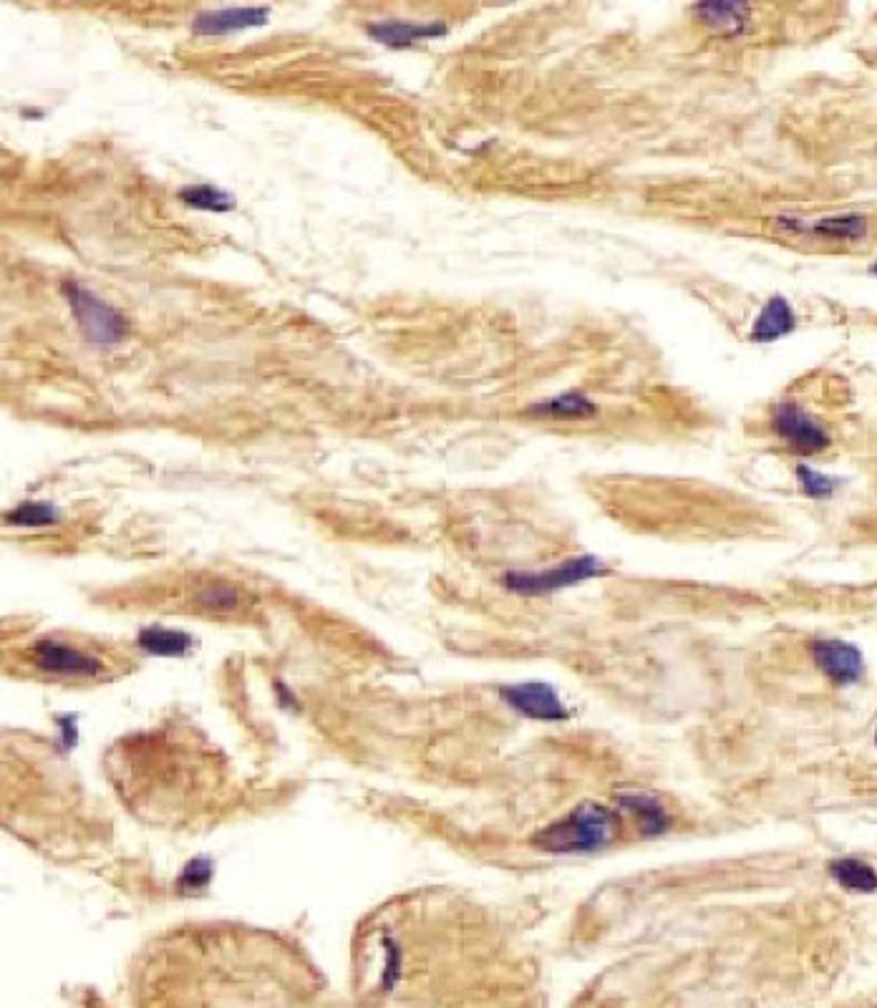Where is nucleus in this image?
I'll list each match as a JSON object with an SVG mask.
<instances>
[{
	"instance_id": "f257e3e1",
	"label": "nucleus",
	"mask_w": 877,
	"mask_h": 1008,
	"mask_svg": "<svg viewBox=\"0 0 877 1008\" xmlns=\"http://www.w3.org/2000/svg\"><path fill=\"white\" fill-rule=\"evenodd\" d=\"M137 1008H328V983L296 941L235 923L156 935L131 968Z\"/></svg>"
},
{
	"instance_id": "f03ea898",
	"label": "nucleus",
	"mask_w": 877,
	"mask_h": 1008,
	"mask_svg": "<svg viewBox=\"0 0 877 1008\" xmlns=\"http://www.w3.org/2000/svg\"><path fill=\"white\" fill-rule=\"evenodd\" d=\"M618 834V817L611 807L582 802L565 817L542 827L533 845L548 855H592L605 849Z\"/></svg>"
},
{
	"instance_id": "7ed1b4c3",
	"label": "nucleus",
	"mask_w": 877,
	"mask_h": 1008,
	"mask_svg": "<svg viewBox=\"0 0 877 1008\" xmlns=\"http://www.w3.org/2000/svg\"><path fill=\"white\" fill-rule=\"evenodd\" d=\"M61 295L66 298L86 343L93 345V349H114V345L124 343V338L129 336V320L114 305L104 303L89 288H84L82 282L63 280Z\"/></svg>"
},
{
	"instance_id": "20e7f679",
	"label": "nucleus",
	"mask_w": 877,
	"mask_h": 1008,
	"mask_svg": "<svg viewBox=\"0 0 877 1008\" xmlns=\"http://www.w3.org/2000/svg\"><path fill=\"white\" fill-rule=\"evenodd\" d=\"M600 575H607L605 563L596 555H580V557H573V560H565L555 567H550V570H540V572L512 570L504 575L502 582H504V588L517 595H548V593H555V590H565V588L580 585V582H588L592 578H600Z\"/></svg>"
},
{
	"instance_id": "39448f33",
	"label": "nucleus",
	"mask_w": 877,
	"mask_h": 1008,
	"mask_svg": "<svg viewBox=\"0 0 877 1008\" xmlns=\"http://www.w3.org/2000/svg\"><path fill=\"white\" fill-rule=\"evenodd\" d=\"M30 660L38 673L57 676V679H99L107 671L99 656L63 638H38L30 648Z\"/></svg>"
},
{
	"instance_id": "423d86ee",
	"label": "nucleus",
	"mask_w": 877,
	"mask_h": 1008,
	"mask_svg": "<svg viewBox=\"0 0 877 1008\" xmlns=\"http://www.w3.org/2000/svg\"><path fill=\"white\" fill-rule=\"evenodd\" d=\"M772 225L789 238H810L817 242H837V245H855L870 235V219L860 212H840L819 219H802L794 215H779Z\"/></svg>"
},
{
	"instance_id": "0eeeda50",
	"label": "nucleus",
	"mask_w": 877,
	"mask_h": 1008,
	"mask_svg": "<svg viewBox=\"0 0 877 1008\" xmlns=\"http://www.w3.org/2000/svg\"><path fill=\"white\" fill-rule=\"evenodd\" d=\"M772 429L781 441H785L789 452L800 456H815L822 454L832 444V437L819 424L815 416L797 404V401H779L772 412Z\"/></svg>"
},
{
	"instance_id": "6e6552de",
	"label": "nucleus",
	"mask_w": 877,
	"mask_h": 1008,
	"mask_svg": "<svg viewBox=\"0 0 877 1008\" xmlns=\"http://www.w3.org/2000/svg\"><path fill=\"white\" fill-rule=\"evenodd\" d=\"M812 664L835 686H857L865 679V656L855 643L842 638H819L810 645Z\"/></svg>"
},
{
	"instance_id": "1a4fd4ad",
	"label": "nucleus",
	"mask_w": 877,
	"mask_h": 1008,
	"mask_svg": "<svg viewBox=\"0 0 877 1008\" xmlns=\"http://www.w3.org/2000/svg\"><path fill=\"white\" fill-rule=\"evenodd\" d=\"M500 696L510 708L535 721H563L571 716L563 698L557 696L555 686L542 681L515 683V686H502Z\"/></svg>"
},
{
	"instance_id": "9d476101",
	"label": "nucleus",
	"mask_w": 877,
	"mask_h": 1008,
	"mask_svg": "<svg viewBox=\"0 0 877 1008\" xmlns=\"http://www.w3.org/2000/svg\"><path fill=\"white\" fill-rule=\"evenodd\" d=\"M271 8L267 5H245V8H217V11H200L192 18L195 36H230L240 30L263 28L271 23Z\"/></svg>"
},
{
	"instance_id": "9b49d317",
	"label": "nucleus",
	"mask_w": 877,
	"mask_h": 1008,
	"mask_svg": "<svg viewBox=\"0 0 877 1008\" xmlns=\"http://www.w3.org/2000/svg\"><path fill=\"white\" fill-rule=\"evenodd\" d=\"M449 34V26L441 21L414 23V21H374L366 23V36L371 41L389 46V49H411L424 41H437Z\"/></svg>"
},
{
	"instance_id": "f8f14e48",
	"label": "nucleus",
	"mask_w": 877,
	"mask_h": 1008,
	"mask_svg": "<svg viewBox=\"0 0 877 1008\" xmlns=\"http://www.w3.org/2000/svg\"><path fill=\"white\" fill-rule=\"evenodd\" d=\"M794 328H797V315H794L792 305H789L785 295H772L769 301L764 303L760 318L754 320L749 341L774 343V341H779V338L792 333Z\"/></svg>"
},
{
	"instance_id": "ddd939ff",
	"label": "nucleus",
	"mask_w": 877,
	"mask_h": 1008,
	"mask_svg": "<svg viewBox=\"0 0 877 1008\" xmlns=\"http://www.w3.org/2000/svg\"><path fill=\"white\" fill-rule=\"evenodd\" d=\"M691 13L724 36L744 34L749 26V18H752V8L744 3H729V0H718V3H697L691 8Z\"/></svg>"
},
{
	"instance_id": "4468645a",
	"label": "nucleus",
	"mask_w": 877,
	"mask_h": 1008,
	"mask_svg": "<svg viewBox=\"0 0 877 1008\" xmlns=\"http://www.w3.org/2000/svg\"><path fill=\"white\" fill-rule=\"evenodd\" d=\"M525 414L529 416H542V419H555V421H580V419H592L598 414V406L592 404L588 396H582L578 391H567L560 393V396L537 401L527 408Z\"/></svg>"
},
{
	"instance_id": "2eb2a0df",
	"label": "nucleus",
	"mask_w": 877,
	"mask_h": 1008,
	"mask_svg": "<svg viewBox=\"0 0 877 1008\" xmlns=\"http://www.w3.org/2000/svg\"><path fill=\"white\" fill-rule=\"evenodd\" d=\"M829 878L840 885L844 893L855 895H873L877 893V870L870 862L860 860V857H835L827 865Z\"/></svg>"
},
{
	"instance_id": "dca6fc26",
	"label": "nucleus",
	"mask_w": 877,
	"mask_h": 1008,
	"mask_svg": "<svg viewBox=\"0 0 877 1008\" xmlns=\"http://www.w3.org/2000/svg\"><path fill=\"white\" fill-rule=\"evenodd\" d=\"M621 807H626L630 815L638 817L646 837H661V834L671 830V817L666 807L655 797H648V794H626V797H621Z\"/></svg>"
},
{
	"instance_id": "f3484780",
	"label": "nucleus",
	"mask_w": 877,
	"mask_h": 1008,
	"mask_svg": "<svg viewBox=\"0 0 877 1008\" xmlns=\"http://www.w3.org/2000/svg\"><path fill=\"white\" fill-rule=\"evenodd\" d=\"M177 200L185 204L189 210H200V212H233L237 207V200L210 182H197V185H185L177 189Z\"/></svg>"
},
{
	"instance_id": "a211bd4d",
	"label": "nucleus",
	"mask_w": 877,
	"mask_h": 1008,
	"mask_svg": "<svg viewBox=\"0 0 877 1008\" xmlns=\"http://www.w3.org/2000/svg\"><path fill=\"white\" fill-rule=\"evenodd\" d=\"M139 648L147 653H154V656H181L192 648V638L181 630H170V628H145L139 633Z\"/></svg>"
},
{
	"instance_id": "6ab92c4d",
	"label": "nucleus",
	"mask_w": 877,
	"mask_h": 1008,
	"mask_svg": "<svg viewBox=\"0 0 877 1008\" xmlns=\"http://www.w3.org/2000/svg\"><path fill=\"white\" fill-rule=\"evenodd\" d=\"M61 517L59 507L49 502H21L5 512V525L13 527H51Z\"/></svg>"
},
{
	"instance_id": "aec40b11",
	"label": "nucleus",
	"mask_w": 877,
	"mask_h": 1008,
	"mask_svg": "<svg viewBox=\"0 0 877 1008\" xmlns=\"http://www.w3.org/2000/svg\"><path fill=\"white\" fill-rule=\"evenodd\" d=\"M794 477H797V484H800V490L807 494L810 500H819V502L832 500L837 490L842 487L840 477L825 475V471L810 467V464H797Z\"/></svg>"
},
{
	"instance_id": "412c9836",
	"label": "nucleus",
	"mask_w": 877,
	"mask_h": 1008,
	"mask_svg": "<svg viewBox=\"0 0 877 1008\" xmlns=\"http://www.w3.org/2000/svg\"><path fill=\"white\" fill-rule=\"evenodd\" d=\"M200 605L212 613H235L240 608V593L230 582H212L200 593Z\"/></svg>"
},
{
	"instance_id": "4be33fe9",
	"label": "nucleus",
	"mask_w": 877,
	"mask_h": 1008,
	"mask_svg": "<svg viewBox=\"0 0 877 1008\" xmlns=\"http://www.w3.org/2000/svg\"><path fill=\"white\" fill-rule=\"evenodd\" d=\"M21 114L26 116V119H43L46 116V112H41V109H23Z\"/></svg>"
},
{
	"instance_id": "5701e85b",
	"label": "nucleus",
	"mask_w": 877,
	"mask_h": 1008,
	"mask_svg": "<svg viewBox=\"0 0 877 1008\" xmlns=\"http://www.w3.org/2000/svg\"><path fill=\"white\" fill-rule=\"evenodd\" d=\"M870 275H875V278H877V260L870 265Z\"/></svg>"
},
{
	"instance_id": "b1692460",
	"label": "nucleus",
	"mask_w": 877,
	"mask_h": 1008,
	"mask_svg": "<svg viewBox=\"0 0 877 1008\" xmlns=\"http://www.w3.org/2000/svg\"><path fill=\"white\" fill-rule=\"evenodd\" d=\"M873 742H875V746H877V729H875V736H873Z\"/></svg>"
}]
</instances>
